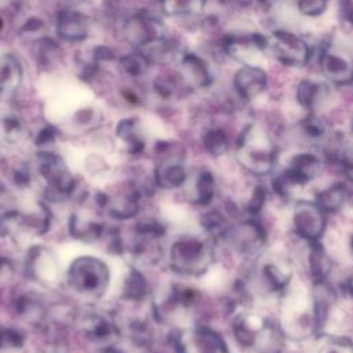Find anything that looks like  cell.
I'll return each instance as SVG.
<instances>
[{
	"label": "cell",
	"mask_w": 353,
	"mask_h": 353,
	"mask_svg": "<svg viewBox=\"0 0 353 353\" xmlns=\"http://www.w3.org/2000/svg\"><path fill=\"white\" fill-rule=\"evenodd\" d=\"M237 159L248 172L263 176L273 172L277 163V149L258 124H250L239 138Z\"/></svg>",
	"instance_id": "obj_1"
},
{
	"label": "cell",
	"mask_w": 353,
	"mask_h": 353,
	"mask_svg": "<svg viewBox=\"0 0 353 353\" xmlns=\"http://www.w3.org/2000/svg\"><path fill=\"white\" fill-rule=\"evenodd\" d=\"M109 281V272L106 265L92 256H83L76 259L69 269L70 287L87 296H101L106 290Z\"/></svg>",
	"instance_id": "obj_2"
},
{
	"label": "cell",
	"mask_w": 353,
	"mask_h": 353,
	"mask_svg": "<svg viewBox=\"0 0 353 353\" xmlns=\"http://www.w3.org/2000/svg\"><path fill=\"white\" fill-rule=\"evenodd\" d=\"M291 228L305 243L321 241L327 230V214L314 200H299L291 210Z\"/></svg>",
	"instance_id": "obj_3"
},
{
	"label": "cell",
	"mask_w": 353,
	"mask_h": 353,
	"mask_svg": "<svg viewBox=\"0 0 353 353\" xmlns=\"http://www.w3.org/2000/svg\"><path fill=\"white\" fill-rule=\"evenodd\" d=\"M211 255L208 243L196 236H185L171 251L174 266L186 273L205 272L211 263Z\"/></svg>",
	"instance_id": "obj_4"
},
{
	"label": "cell",
	"mask_w": 353,
	"mask_h": 353,
	"mask_svg": "<svg viewBox=\"0 0 353 353\" xmlns=\"http://www.w3.org/2000/svg\"><path fill=\"white\" fill-rule=\"evenodd\" d=\"M223 234L233 250L247 256L256 255L266 244V229L254 218L228 228Z\"/></svg>",
	"instance_id": "obj_5"
},
{
	"label": "cell",
	"mask_w": 353,
	"mask_h": 353,
	"mask_svg": "<svg viewBox=\"0 0 353 353\" xmlns=\"http://www.w3.org/2000/svg\"><path fill=\"white\" fill-rule=\"evenodd\" d=\"M269 44L273 48L277 59L285 66H303L309 61L310 50L307 44L291 32H273Z\"/></svg>",
	"instance_id": "obj_6"
},
{
	"label": "cell",
	"mask_w": 353,
	"mask_h": 353,
	"mask_svg": "<svg viewBox=\"0 0 353 353\" xmlns=\"http://www.w3.org/2000/svg\"><path fill=\"white\" fill-rule=\"evenodd\" d=\"M320 68L325 77L336 84L353 81V57L335 47H327L320 55Z\"/></svg>",
	"instance_id": "obj_7"
},
{
	"label": "cell",
	"mask_w": 353,
	"mask_h": 353,
	"mask_svg": "<svg viewBox=\"0 0 353 353\" xmlns=\"http://www.w3.org/2000/svg\"><path fill=\"white\" fill-rule=\"evenodd\" d=\"M266 84H268V76L265 70L254 65L243 66L234 74V79H233V85L237 95L245 101L254 99L259 94H262L266 88Z\"/></svg>",
	"instance_id": "obj_8"
},
{
	"label": "cell",
	"mask_w": 353,
	"mask_h": 353,
	"mask_svg": "<svg viewBox=\"0 0 353 353\" xmlns=\"http://www.w3.org/2000/svg\"><path fill=\"white\" fill-rule=\"evenodd\" d=\"M305 266L312 284L328 280L332 272V261L321 241L306 243Z\"/></svg>",
	"instance_id": "obj_9"
},
{
	"label": "cell",
	"mask_w": 353,
	"mask_h": 353,
	"mask_svg": "<svg viewBox=\"0 0 353 353\" xmlns=\"http://www.w3.org/2000/svg\"><path fill=\"white\" fill-rule=\"evenodd\" d=\"M321 168V159L310 152H299L294 154L285 167V170L303 186L314 181L320 175Z\"/></svg>",
	"instance_id": "obj_10"
},
{
	"label": "cell",
	"mask_w": 353,
	"mask_h": 353,
	"mask_svg": "<svg viewBox=\"0 0 353 353\" xmlns=\"http://www.w3.org/2000/svg\"><path fill=\"white\" fill-rule=\"evenodd\" d=\"M125 32L128 40L137 47H141L152 39L164 36L160 23L146 14H138L131 18L125 25Z\"/></svg>",
	"instance_id": "obj_11"
},
{
	"label": "cell",
	"mask_w": 353,
	"mask_h": 353,
	"mask_svg": "<svg viewBox=\"0 0 353 353\" xmlns=\"http://www.w3.org/2000/svg\"><path fill=\"white\" fill-rule=\"evenodd\" d=\"M139 54L149 62L156 65H167L174 62L179 57L178 46L164 36L149 40L138 47Z\"/></svg>",
	"instance_id": "obj_12"
},
{
	"label": "cell",
	"mask_w": 353,
	"mask_h": 353,
	"mask_svg": "<svg viewBox=\"0 0 353 353\" xmlns=\"http://www.w3.org/2000/svg\"><path fill=\"white\" fill-rule=\"evenodd\" d=\"M349 200V189L346 182L335 181L316 193L314 201L325 214H336L342 211Z\"/></svg>",
	"instance_id": "obj_13"
},
{
	"label": "cell",
	"mask_w": 353,
	"mask_h": 353,
	"mask_svg": "<svg viewBox=\"0 0 353 353\" xmlns=\"http://www.w3.org/2000/svg\"><path fill=\"white\" fill-rule=\"evenodd\" d=\"M58 34L66 41H81L87 37V18L77 11H62L57 22Z\"/></svg>",
	"instance_id": "obj_14"
},
{
	"label": "cell",
	"mask_w": 353,
	"mask_h": 353,
	"mask_svg": "<svg viewBox=\"0 0 353 353\" xmlns=\"http://www.w3.org/2000/svg\"><path fill=\"white\" fill-rule=\"evenodd\" d=\"M182 73L186 80L196 87H208L211 84V73L207 63L196 54H185L181 58Z\"/></svg>",
	"instance_id": "obj_15"
},
{
	"label": "cell",
	"mask_w": 353,
	"mask_h": 353,
	"mask_svg": "<svg viewBox=\"0 0 353 353\" xmlns=\"http://www.w3.org/2000/svg\"><path fill=\"white\" fill-rule=\"evenodd\" d=\"M28 270L30 274L40 281H54L58 274L57 261L47 250H36L30 259Z\"/></svg>",
	"instance_id": "obj_16"
},
{
	"label": "cell",
	"mask_w": 353,
	"mask_h": 353,
	"mask_svg": "<svg viewBox=\"0 0 353 353\" xmlns=\"http://www.w3.org/2000/svg\"><path fill=\"white\" fill-rule=\"evenodd\" d=\"M22 81V66L12 54L0 57V92H11Z\"/></svg>",
	"instance_id": "obj_17"
},
{
	"label": "cell",
	"mask_w": 353,
	"mask_h": 353,
	"mask_svg": "<svg viewBox=\"0 0 353 353\" xmlns=\"http://www.w3.org/2000/svg\"><path fill=\"white\" fill-rule=\"evenodd\" d=\"M327 97V87L321 83L312 80H302L296 88V101L298 103L307 109H316Z\"/></svg>",
	"instance_id": "obj_18"
},
{
	"label": "cell",
	"mask_w": 353,
	"mask_h": 353,
	"mask_svg": "<svg viewBox=\"0 0 353 353\" xmlns=\"http://www.w3.org/2000/svg\"><path fill=\"white\" fill-rule=\"evenodd\" d=\"M22 137L23 127L19 117L10 110L0 109V145H15L22 139Z\"/></svg>",
	"instance_id": "obj_19"
},
{
	"label": "cell",
	"mask_w": 353,
	"mask_h": 353,
	"mask_svg": "<svg viewBox=\"0 0 353 353\" xmlns=\"http://www.w3.org/2000/svg\"><path fill=\"white\" fill-rule=\"evenodd\" d=\"M197 353H229L223 338L211 328H199L194 335Z\"/></svg>",
	"instance_id": "obj_20"
},
{
	"label": "cell",
	"mask_w": 353,
	"mask_h": 353,
	"mask_svg": "<svg viewBox=\"0 0 353 353\" xmlns=\"http://www.w3.org/2000/svg\"><path fill=\"white\" fill-rule=\"evenodd\" d=\"M215 196V178L210 171H203L193 182L192 200L196 204L205 205L212 201Z\"/></svg>",
	"instance_id": "obj_21"
},
{
	"label": "cell",
	"mask_w": 353,
	"mask_h": 353,
	"mask_svg": "<svg viewBox=\"0 0 353 353\" xmlns=\"http://www.w3.org/2000/svg\"><path fill=\"white\" fill-rule=\"evenodd\" d=\"M116 134L117 137L125 142L130 148L131 152H137V150H141L142 145H143V141H142V137H141V132L138 131V127H137V121L134 119H125V120H121L117 125V130H116Z\"/></svg>",
	"instance_id": "obj_22"
},
{
	"label": "cell",
	"mask_w": 353,
	"mask_h": 353,
	"mask_svg": "<svg viewBox=\"0 0 353 353\" xmlns=\"http://www.w3.org/2000/svg\"><path fill=\"white\" fill-rule=\"evenodd\" d=\"M163 8L171 15H197L203 11L205 0H161Z\"/></svg>",
	"instance_id": "obj_23"
},
{
	"label": "cell",
	"mask_w": 353,
	"mask_h": 353,
	"mask_svg": "<svg viewBox=\"0 0 353 353\" xmlns=\"http://www.w3.org/2000/svg\"><path fill=\"white\" fill-rule=\"evenodd\" d=\"M159 181L167 188L181 186L185 182V170L178 163L163 164L159 168Z\"/></svg>",
	"instance_id": "obj_24"
},
{
	"label": "cell",
	"mask_w": 353,
	"mask_h": 353,
	"mask_svg": "<svg viewBox=\"0 0 353 353\" xmlns=\"http://www.w3.org/2000/svg\"><path fill=\"white\" fill-rule=\"evenodd\" d=\"M204 148L212 156H221L228 149V138L222 130H210L205 132Z\"/></svg>",
	"instance_id": "obj_25"
},
{
	"label": "cell",
	"mask_w": 353,
	"mask_h": 353,
	"mask_svg": "<svg viewBox=\"0 0 353 353\" xmlns=\"http://www.w3.org/2000/svg\"><path fill=\"white\" fill-rule=\"evenodd\" d=\"M266 203H268L266 186L256 185V186H254V189L251 190V194L248 196V199L245 201V210L251 216H254V215H258L262 212Z\"/></svg>",
	"instance_id": "obj_26"
},
{
	"label": "cell",
	"mask_w": 353,
	"mask_h": 353,
	"mask_svg": "<svg viewBox=\"0 0 353 353\" xmlns=\"http://www.w3.org/2000/svg\"><path fill=\"white\" fill-rule=\"evenodd\" d=\"M120 65L121 68L132 77H139L142 76L148 66H149V62L138 52V54H130V55H124L121 59H120Z\"/></svg>",
	"instance_id": "obj_27"
},
{
	"label": "cell",
	"mask_w": 353,
	"mask_h": 353,
	"mask_svg": "<svg viewBox=\"0 0 353 353\" xmlns=\"http://www.w3.org/2000/svg\"><path fill=\"white\" fill-rule=\"evenodd\" d=\"M317 353H353V346L341 336H331Z\"/></svg>",
	"instance_id": "obj_28"
},
{
	"label": "cell",
	"mask_w": 353,
	"mask_h": 353,
	"mask_svg": "<svg viewBox=\"0 0 353 353\" xmlns=\"http://www.w3.org/2000/svg\"><path fill=\"white\" fill-rule=\"evenodd\" d=\"M328 6V0H298V10L307 17L321 15Z\"/></svg>",
	"instance_id": "obj_29"
},
{
	"label": "cell",
	"mask_w": 353,
	"mask_h": 353,
	"mask_svg": "<svg viewBox=\"0 0 353 353\" xmlns=\"http://www.w3.org/2000/svg\"><path fill=\"white\" fill-rule=\"evenodd\" d=\"M302 131L305 132L306 137H309L312 139H319L324 134V125L319 119L309 116L302 123Z\"/></svg>",
	"instance_id": "obj_30"
},
{
	"label": "cell",
	"mask_w": 353,
	"mask_h": 353,
	"mask_svg": "<svg viewBox=\"0 0 353 353\" xmlns=\"http://www.w3.org/2000/svg\"><path fill=\"white\" fill-rule=\"evenodd\" d=\"M154 88L156 91L163 95V97H170L172 94V90H174V84L171 83V80L168 79H159L156 83H154Z\"/></svg>",
	"instance_id": "obj_31"
},
{
	"label": "cell",
	"mask_w": 353,
	"mask_h": 353,
	"mask_svg": "<svg viewBox=\"0 0 353 353\" xmlns=\"http://www.w3.org/2000/svg\"><path fill=\"white\" fill-rule=\"evenodd\" d=\"M113 54L108 47H97L94 51V59H99V61H108L112 59Z\"/></svg>",
	"instance_id": "obj_32"
},
{
	"label": "cell",
	"mask_w": 353,
	"mask_h": 353,
	"mask_svg": "<svg viewBox=\"0 0 353 353\" xmlns=\"http://www.w3.org/2000/svg\"><path fill=\"white\" fill-rule=\"evenodd\" d=\"M341 8H342V12H343V17L350 23H353V0H343L342 4H341Z\"/></svg>",
	"instance_id": "obj_33"
},
{
	"label": "cell",
	"mask_w": 353,
	"mask_h": 353,
	"mask_svg": "<svg viewBox=\"0 0 353 353\" xmlns=\"http://www.w3.org/2000/svg\"><path fill=\"white\" fill-rule=\"evenodd\" d=\"M43 26V22L40 21V19H30L25 26H23V29L22 30H28V32H34V30H37V29H40Z\"/></svg>",
	"instance_id": "obj_34"
},
{
	"label": "cell",
	"mask_w": 353,
	"mask_h": 353,
	"mask_svg": "<svg viewBox=\"0 0 353 353\" xmlns=\"http://www.w3.org/2000/svg\"><path fill=\"white\" fill-rule=\"evenodd\" d=\"M345 291H346V295L353 301V276L347 279V281L345 283Z\"/></svg>",
	"instance_id": "obj_35"
},
{
	"label": "cell",
	"mask_w": 353,
	"mask_h": 353,
	"mask_svg": "<svg viewBox=\"0 0 353 353\" xmlns=\"http://www.w3.org/2000/svg\"><path fill=\"white\" fill-rule=\"evenodd\" d=\"M258 3L262 6V7H270L273 3H274V0H258Z\"/></svg>",
	"instance_id": "obj_36"
},
{
	"label": "cell",
	"mask_w": 353,
	"mask_h": 353,
	"mask_svg": "<svg viewBox=\"0 0 353 353\" xmlns=\"http://www.w3.org/2000/svg\"><path fill=\"white\" fill-rule=\"evenodd\" d=\"M349 254H350V258L353 259V234L349 239Z\"/></svg>",
	"instance_id": "obj_37"
},
{
	"label": "cell",
	"mask_w": 353,
	"mask_h": 353,
	"mask_svg": "<svg viewBox=\"0 0 353 353\" xmlns=\"http://www.w3.org/2000/svg\"><path fill=\"white\" fill-rule=\"evenodd\" d=\"M1 28H3V19L0 18V29H1Z\"/></svg>",
	"instance_id": "obj_38"
},
{
	"label": "cell",
	"mask_w": 353,
	"mask_h": 353,
	"mask_svg": "<svg viewBox=\"0 0 353 353\" xmlns=\"http://www.w3.org/2000/svg\"><path fill=\"white\" fill-rule=\"evenodd\" d=\"M350 128H352V132H353V119H352V124H350Z\"/></svg>",
	"instance_id": "obj_39"
},
{
	"label": "cell",
	"mask_w": 353,
	"mask_h": 353,
	"mask_svg": "<svg viewBox=\"0 0 353 353\" xmlns=\"http://www.w3.org/2000/svg\"><path fill=\"white\" fill-rule=\"evenodd\" d=\"M69 1H74V3H77V1H81V0H69Z\"/></svg>",
	"instance_id": "obj_40"
}]
</instances>
